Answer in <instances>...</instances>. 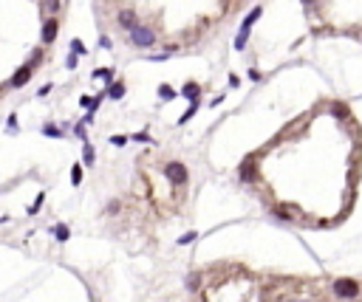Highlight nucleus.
<instances>
[{"mask_svg":"<svg viewBox=\"0 0 362 302\" xmlns=\"http://www.w3.org/2000/svg\"><path fill=\"white\" fill-rule=\"evenodd\" d=\"M74 130H77V136H80V141H85V124H77Z\"/></svg>","mask_w":362,"mask_h":302,"instance_id":"nucleus-31","label":"nucleus"},{"mask_svg":"<svg viewBox=\"0 0 362 302\" xmlns=\"http://www.w3.org/2000/svg\"><path fill=\"white\" fill-rule=\"evenodd\" d=\"M159 96H162V99H176L179 93H176V88H170V85H159Z\"/></svg>","mask_w":362,"mask_h":302,"instance_id":"nucleus-13","label":"nucleus"},{"mask_svg":"<svg viewBox=\"0 0 362 302\" xmlns=\"http://www.w3.org/2000/svg\"><path fill=\"white\" fill-rule=\"evenodd\" d=\"M94 76H97V79H105V82L111 85V79H114V71H111V68H97V71H94Z\"/></svg>","mask_w":362,"mask_h":302,"instance_id":"nucleus-12","label":"nucleus"},{"mask_svg":"<svg viewBox=\"0 0 362 302\" xmlns=\"http://www.w3.org/2000/svg\"><path fill=\"white\" fill-rule=\"evenodd\" d=\"M77 57H80V54H74V51H71V54H68V60H66V68H77Z\"/></svg>","mask_w":362,"mask_h":302,"instance_id":"nucleus-26","label":"nucleus"},{"mask_svg":"<svg viewBox=\"0 0 362 302\" xmlns=\"http://www.w3.org/2000/svg\"><path fill=\"white\" fill-rule=\"evenodd\" d=\"M128 141H131L128 136H114V138H111V144H114V147H125Z\"/></svg>","mask_w":362,"mask_h":302,"instance_id":"nucleus-22","label":"nucleus"},{"mask_svg":"<svg viewBox=\"0 0 362 302\" xmlns=\"http://www.w3.org/2000/svg\"><path fill=\"white\" fill-rule=\"evenodd\" d=\"M51 235L57 237V240H63V243H66L68 237H71V232H68V226H66V223H57V226L51 229Z\"/></svg>","mask_w":362,"mask_h":302,"instance_id":"nucleus-11","label":"nucleus"},{"mask_svg":"<svg viewBox=\"0 0 362 302\" xmlns=\"http://www.w3.org/2000/svg\"><path fill=\"white\" fill-rule=\"evenodd\" d=\"M198 286H201V280H198V274H190V280H187V288H193V291H196Z\"/></svg>","mask_w":362,"mask_h":302,"instance_id":"nucleus-25","label":"nucleus"},{"mask_svg":"<svg viewBox=\"0 0 362 302\" xmlns=\"http://www.w3.org/2000/svg\"><path fill=\"white\" fill-rule=\"evenodd\" d=\"M119 26H122V29H128V31H131L133 26H136V23H139V20H136V15H133L131 9H122V12H119Z\"/></svg>","mask_w":362,"mask_h":302,"instance_id":"nucleus-7","label":"nucleus"},{"mask_svg":"<svg viewBox=\"0 0 362 302\" xmlns=\"http://www.w3.org/2000/svg\"><path fill=\"white\" fill-rule=\"evenodd\" d=\"M196 237H198V232H187V235H181V237H179V243H181V246H187V243H193Z\"/></svg>","mask_w":362,"mask_h":302,"instance_id":"nucleus-21","label":"nucleus"},{"mask_svg":"<svg viewBox=\"0 0 362 302\" xmlns=\"http://www.w3.org/2000/svg\"><path fill=\"white\" fill-rule=\"evenodd\" d=\"M165 172H167V178H170V184H176V186H184L190 181V172H187V167L181 161H170L165 167Z\"/></svg>","mask_w":362,"mask_h":302,"instance_id":"nucleus-3","label":"nucleus"},{"mask_svg":"<svg viewBox=\"0 0 362 302\" xmlns=\"http://www.w3.org/2000/svg\"><path fill=\"white\" fill-rule=\"evenodd\" d=\"M331 110H334V113H337L340 119H346V116H348V107H346V105H340V102H337V105H334Z\"/></svg>","mask_w":362,"mask_h":302,"instance_id":"nucleus-23","label":"nucleus"},{"mask_svg":"<svg viewBox=\"0 0 362 302\" xmlns=\"http://www.w3.org/2000/svg\"><path fill=\"white\" fill-rule=\"evenodd\" d=\"M181 93H184V99H198V93H201V85L198 82H187L184 88H181Z\"/></svg>","mask_w":362,"mask_h":302,"instance_id":"nucleus-9","label":"nucleus"},{"mask_svg":"<svg viewBox=\"0 0 362 302\" xmlns=\"http://www.w3.org/2000/svg\"><path fill=\"white\" fill-rule=\"evenodd\" d=\"M303 3H314V0H303Z\"/></svg>","mask_w":362,"mask_h":302,"instance_id":"nucleus-32","label":"nucleus"},{"mask_svg":"<svg viewBox=\"0 0 362 302\" xmlns=\"http://www.w3.org/2000/svg\"><path fill=\"white\" fill-rule=\"evenodd\" d=\"M131 40H133L136 48H150V45L156 43V31L148 29V26H142V23H136L131 29Z\"/></svg>","mask_w":362,"mask_h":302,"instance_id":"nucleus-2","label":"nucleus"},{"mask_svg":"<svg viewBox=\"0 0 362 302\" xmlns=\"http://www.w3.org/2000/svg\"><path fill=\"white\" fill-rule=\"evenodd\" d=\"M46 9H49V12H57V9H60V0H46Z\"/></svg>","mask_w":362,"mask_h":302,"instance_id":"nucleus-27","label":"nucleus"},{"mask_svg":"<svg viewBox=\"0 0 362 302\" xmlns=\"http://www.w3.org/2000/svg\"><path fill=\"white\" fill-rule=\"evenodd\" d=\"M125 91H128L125 82H111V85H108V91H105V96H111V99H122Z\"/></svg>","mask_w":362,"mask_h":302,"instance_id":"nucleus-8","label":"nucleus"},{"mask_svg":"<svg viewBox=\"0 0 362 302\" xmlns=\"http://www.w3.org/2000/svg\"><path fill=\"white\" fill-rule=\"evenodd\" d=\"M40 62H43V51H40V48H37V51H34V54H32V60H29V65H40Z\"/></svg>","mask_w":362,"mask_h":302,"instance_id":"nucleus-24","label":"nucleus"},{"mask_svg":"<svg viewBox=\"0 0 362 302\" xmlns=\"http://www.w3.org/2000/svg\"><path fill=\"white\" fill-rule=\"evenodd\" d=\"M57 34H60V20L57 17H49L46 23H43V45H49V43H54L57 40Z\"/></svg>","mask_w":362,"mask_h":302,"instance_id":"nucleus-4","label":"nucleus"},{"mask_svg":"<svg viewBox=\"0 0 362 302\" xmlns=\"http://www.w3.org/2000/svg\"><path fill=\"white\" fill-rule=\"evenodd\" d=\"M0 223H3V218H0Z\"/></svg>","mask_w":362,"mask_h":302,"instance_id":"nucleus-33","label":"nucleus"},{"mask_svg":"<svg viewBox=\"0 0 362 302\" xmlns=\"http://www.w3.org/2000/svg\"><path fill=\"white\" fill-rule=\"evenodd\" d=\"M261 17H263V6H255V9H252V12H249L247 17H244L241 29H244V31H252V26H255V23H258Z\"/></svg>","mask_w":362,"mask_h":302,"instance_id":"nucleus-6","label":"nucleus"},{"mask_svg":"<svg viewBox=\"0 0 362 302\" xmlns=\"http://www.w3.org/2000/svg\"><path fill=\"white\" fill-rule=\"evenodd\" d=\"M43 133L49 136V138H63V130H60V127H54V124H46V127H43Z\"/></svg>","mask_w":362,"mask_h":302,"instance_id":"nucleus-16","label":"nucleus"},{"mask_svg":"<svg viewBox=\"0 0 362 302\" xmlns=\"http://www.w3.org/2000/svg\"><path fill=\"white\" fill-rule=\"evenodd\" d=\"M71 184H74V186L82 184V167H80V164H74V167H71Z\"/></svg>","mask_w":362,"mask_h":302,"instance_id":"nucleus-14","label":"nucleus"},{"mask_svg":"<svg viewBox=\"0 0 362 302\" xmlns=\"http://www.w3.org/2000/svg\"><path fill=\"white\" fill-rule=\"evenodd\" d=\"M334 294L340 300H357L360 297V283L351 280V277H340V280H334Z\"/></svg>","mask_w":362,"mask_h":302,"instance_id":"nucleus-1","label":"nucleus"},{"mask_svg":"<svg viewBox=\"0 0 362 302\" xmlns=\"http://www.w3.org/2000/svg\"><path fill=\"white\" fill-rule=\"evenodd\" d=\"M247 40H249V31H244V29H241V34L235 37V48H238V51H244V45H247Z\"/></svg>","mask_w":362,"mask_h":302,"instance_id":"nucleus-17","label":"nucleus"},{"mask_svg":"<svg viewBox=\"0 0 362 302\" xmlns=\"http://www.w3.org/2000/svg\"><path fill=\"white\" fill-rule=\"evenodd\" d=\"M82 158H85V164H94V147L85 141V150H82Z\"/></svg>","mask_w":362,"mask_h":302,"instance_id":"nucleus-18","label":"nucleus"},{"mask_svg":"<svg viewBox=\"0 0 362 302\" xmlns=\"http://www.w3.org/2000/svg\"><path fill=\"white\" fill-rule=\"evenodd\" d=\"M108 212H111V215H116V212H119V201H111V203H108Z\"/></svg>","mask_w":362,"mask_h":302,"instance_id":"nucleus-30","label":"nucleus"},{"mask_svg":"<svg viewBox=\"0 0 362 302\" xmlns=\"http://www.w3.org/2000/svg\"><path fill=\"white\" fill-rule=\"evenodd\" d=\"M43 201H46V195L40 192V195H37V201H34L32 206H29V215H34V212H40V206H43Z\"/></svg>","mask_w":362,"mask_h":302,"instance_id":"nucleus-19","label":"nucleus"},{"mask_svg":"<svg viewBox=\"0 0 362 302\" xmlns=\"http://www.w3.org/2000/svg\"><path fill=\"white\" fill-rule=\"evenodd\" d=\"M133 141H142V144H145V141H150V136L148 133H136V136H133Z\"/></svg>","mask_w":362,"mask_h":302,"instance_id":"nucleus-29","label":"nucleus"},{"mask_svg":"<svg viewBox=\"0 0 362 302\" xmlns=\"http://www.w3.org/2000/svg\"><path fill=\"white\" fill-rule=\"evenodd\" d=\"M71 51L74 54H85V43L82 40H71Z\"/></svg>","mask_w":362,"mask_h":302,"instance_id":"nucleus-20","label":"nucleus"},{"mask_svg":"<svg viewBox=\"0 0 362 302\" xmlns=\"http://www.w3.org/2000/svg\"><path fill=\"white\" fill-rule=\"evenodd\" d=\"M241 178H244V181H252V178H255V164H252V158H247V161L241 164Z\"/></svg>","mask_w":362,"mask_h":302,"instance_id":"nucleus-10","label":"nucleus"},{"mask_svg":"<svg viewBox=\"0 0 362 302\" xmlns=\"http://www.w3.org/2000/svg\"><path fill=\"white\" fill-rule=\"evenodd\" d=\"M196 110H198V99H193V105L187 107V113H184V116L179 119V124H184V121H190V119L196 116Z\"/></svg>","mask_w":362,"mask_h":302,"instance_id":"nucleus-15","label":"nucleus"},{"mask_svg":"<svg viewBox=\"0 0 362 302\" xmlns=\"http://www.w3.org/2000/svg\"><path fill=\"white\" fill-rule=\"evenodd\" d=\"M32 74H34V68L29 65V62H26L23 68H17V74L12 76V79H9V88H23V85L32 79Z\"/></svg>","mask_w":362,"mask_h":302,"instance_id":"nucleus-5","label":"nucleus"},{"mask_svg":"<svg viewBox=\"0 0 362 302\" xmlns=\"http://www.w3.org/2000/svg\"><path fill=\"white\" fill-rule=\"evenodd\" d=\"M6 127H9V130H17V116H15V113L9 116V121H6Z\"/></svg>","mask_w":362,"mask_h":302,"instance_id":"nucleus-28","label":"nucleus"}]
</instances>
